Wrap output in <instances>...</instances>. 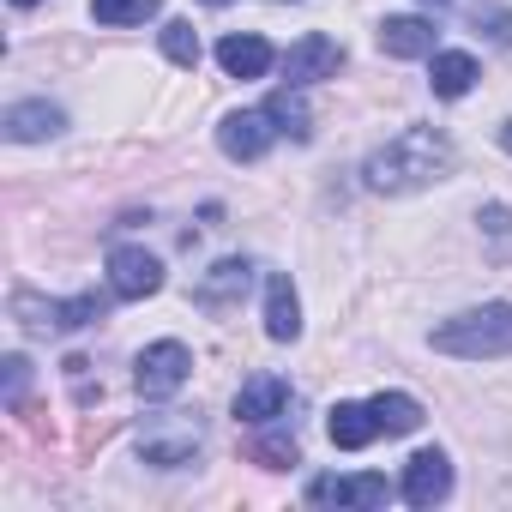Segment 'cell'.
I'll list each match as a JSON object with an SVG mask.
<instances>
[{
  "mask_svg": "<svg viewBox=\"0 0 512 512\" xmlns=\"http://www.w3.org/2000/svg\"><path fill=\"white\" fill-rule=\"evenodd\" d=\"M362 175L374 193H416V187H434L452 175V145L440 127H404L362 163Z\"/></svg>",
  "mask_w": 512,
  "mask_h": 512,
  "instance_id": "obj_1",
  "label": "cell"
},
{
  "mask_svg": "<svg viewBox=\"0 0 512 512\" xmlns=\"http://www.w3.org/2000/svg\"><path fill=\"white\" fill-rule=\"evenodd\" d=\"M428 344H434L440 356H458V362H494V356H512V302L464 308V314L440 320Z\"/></svg>",
  "mask_w": 512,
  "mask_h": 512,
  "instance_id": "obj_2",
  "label": "cell"
},
{
  "mask_svg": "<svg viewBox=\"0 0 512 512\" xmlns=\"http://www.w3.org/2000/svg\"><path fill=\"white\" fill-rule=\"evenodd\" d=\"M109 296L91 290V296H73V302H43L37 290H13V320L25 332H79V326H97L109 314Z\"/></svg>",
  "mask_w": 512,
  "mask_h": 512,
  "instance_id": "obj_3",
  "label": "cell"
},
{
  "mask_svg": "<svg viewBox=\"0 0 512 512\" xmlns=\"http://www.w3.org/2000/svg\"><path fill=\"white\" fill-rule=\"evenodd\" d=\"M187 374H193V350L175 344V338H157V344H145L139 362H133V392L157 404V398H175V392L187 386Z\"/></svg>",
  "mask_w": 512,
  "mask_h": 512,
  "instance_id": "obj_4",
  "label": "cell"
},
{
  "mask_svg": "<svg viewBox=\"0 0 512 512\" xmlns=\"http://www.w3.org/2000/svg\"><path fill=\"white\" fill-rule=\"evenodd\" d=\"M193 452H199V428H193V422H181V416H169V410L145 416V434H139V458H145V464L181 470V464H193Z\"/></svg>",
  "mask_w": 512,
  "mask_h": 512,
  "instance_id": "obj_5",
  "label": "cell"
},
{
  "mask_svg": "<svg viewBox=\"0 0 512 512\" xmlns=\"http://www.w3.org/2000/svg\"><path fill=\"white\" fill-rule=\"evenodd\" d=\"M272 139H278V121H272L266 109H235V115H223V127H217V145H223V157H235V163H260V157L272 151Z\"/></svg>",
  "mask_w": 512,
  "mask_h": 512,
  "instance_id": "obj_6",
  "label": "cell"
},
{
  "mask_svg": "<svg viewBox=\"0 0 512 512\" xmlns=\"http://www.w3.org/2000/svg\"><path fill=\"white\" fill-rule=\"evenodd\" d=\"M109 290L121 302H145L163 290V266H157V253L145 247H109Z\"/></svg>",
  "mask_w": 512,
  "mask_h": 512,
  "instance_id": "obj_7",
  "label": "cell"
},
{
  "mask_svg": "<svg viewBox=\"0 0 512 512\" xmlns=\"http://www.w3.org/2000/svg\"><path fill=\"white\" fill-rule=\"evenodd\" d=\"M344 67V49L326 37V31H308L302 43H290V55H284V79L302 91V85H314V79H332Z\"/></svg>",
  "mask_w": 512,
  "mask_h": 512,
  "instance_id": "obj_8",
  "label": "cell"
},
{
  "mask_svg": "<svg viewBox=\"0 0 512 512\" xmlns=\"http://www.w3.org/2000/svg\"><path fill=\"white\" fill-rule=\"evenodd\" d=\"M404 500L410 506H440L446 494H452V464H446V452L440 446H428V452H416L410 464H404Z\"/></svg>",
  "mask_w": 512,
  "mask_h": 512,
  "instance_id": "obj_9",
  "label": "cell"
},
{
  "mask_svg": "<svg viewBox=\"0 0 512 512\" xmlns=\"http://www.w3.org/2000/svg\"><path fill=\"white\" fill-rule=\"evenodd\" d=\"M386 494H392V488H386V476H374V470H368V476H314V482H308V500H314V506H362V512H368V506H386Z\"/></svg>",
  "mask_w": 512,
  "mask_h": 512,
  "instance_id": "obj_10",
  "label": "cell"
},
{
  "mask_svg": "<svg viewBox=\"0 0 512 512\" xmlns=\"http://www.w3.org/2000/svg\"><path fill=\"white\" fill-rule=\"evenodd\" d=\"M290 410V380H278V374H253L241 392H235V422H278Z\"/></svg>",
  "mask_w": 512,
  "mask_h": 512,
  "instance_id": "obj_11",
  "label": "cell"
},
{
  "mask_svg": "<svg viewBox=\"0 0 512 512\" xmlns=\"http://www.w3.org/2000/svg\"><path fill=\"white\" fill-rule=\"evenodd\" d=\"M272 61H278L272 43H266V37H253V31H235V37L217 43V67H223L229 79H266Z\"/></svg>",
  "mask_w": 512,
  "mask_h": 512,
  "instance_id": "obj_12",
  "label": "cell"
},
{
  "mask_svg": "<svg viewBox=\"0 0 512 512\" xmlns=\"http://www.w3.org/2000/svg\"><path fill=\"white\" fill-rule=\"evenodd\" d=\"M326 434L338 452H362L380 440V422H374V404H332L326 410Z\"/></svg>",
  "mask_w": 512,
  "mask_h": 512,
  "instance_id": "obj_13",
  "label": "cell"
},
{
  "mask_svg": "<svg viewBox=\"0 0 512 512\" xmlns=\"http://www.w3.org/2000/svg\"><path fill=\"white\" fill-rule=\"evenodd\" d=\"M380 49L392 61H428L434 55V25L428 19H380Z\"/></svg>",
  "mask_w": 512,
  "mask_h": 512,
  "instance_id": "obj_14",
  "label": "cell"
},
{
  "mask_svg": "<svg viewBox=\"0 0 512 512\" xmlns=\"http://www.w3.org/2000/svg\"><path fill=\"white\" fill-rule=\"evenodd\" d=\"M247 284H253V266H247V260H217V266L199 278L193 302H199V308H229V302L247 296Z\"/></svg>",
  "mask_w": 512,
  "mask_h": 512,
  "instance_id": "obj_15",
  "label": "cell"
},
{
  "mask_svg": "<svg viewBox=\"0 0 512 512\" xmlns=\"http://www.w3.org/2000/svg\"><path fill=\"white\" fill-rule=\"evenodd\" d=\"M266 338L272 344H296L302 338V302H296V284L284 272L266 284Z\"/></svg>",
  "mask_w": 512,
  "mask_h": 512,
  "instance_id": "obj_16",
  "label": "cell"
},
{
  "mask_svg": "<svg viewBox=\"0 0 512 512\" xmlns=\"http://www.w3.org/2000/svg\"><path fill=\"white\" fill-rule=\"evenodd\" d=\"M61 127H67V115H61L55 103H43V97H37V103H13V109H7V139H13V145L55 139Z\"/></svg>",
  "mask_w": 512,
  "mask_h": 512,
  "instance_id": "obj_17",
  "label": "cell"
},
{
  "mask_svg": "<svg viewBox=\"0 0 512 512\" xmlns=\"http://www.w3.org/2000/svg\"><path fill=\"white\" fill-rule=\"evenodd\" d=\"M428 85H434V97L458 103V97L476 85V61H470V55H458V49H446V55H434V67H428Z\"/></svg>",
  "mask_w": 512,
  "mask_h": 512,
  "instance_id": "obj_18",
  "label": "cell"
},
{
  "mask_svg": "<svg viewBox=\"0 0 512 512\" xmlns=\"http://www.w3.org/2000/svg\"><path fill=\"white\" fill-rule=\"evenodd\" d=\"M266 115H272V121H278V133H284V139H296V145L314 133V115H308V103L296 97V85L272 91V97H266Z\"/></svg>",
  "mask_w": 512,
  "mask_h": 512,
  "instance_id": "obj_19",
  "label": "cell"
},
{
  "mask_svg": "<svg viewBox=\"0 0 512 512\" xmlns=\"http://www.w3.org/2000/svg\"><path fill=\"white\" fill-rule=\"evenodd\" d=\"M374 422H380V434H416L422 428V404L410 392H380L374 398Z\"/></svg>",
  "mask_w": 512,
  "mask_h": 512,
  "instance_id": "obj_20",
  "label": "cell"
},
{
  "mask_svg": "<svg viewBox=\"0 0 512 512\" xmlns=\"http://www.w3.org/2000/svg\"><path fill=\"white\" fill-rule=\"evenodd\" d=\"M247 458L260 470H290V464H302V446L290 434H260V440H247Z\"/></svg>",
  "mask_w": 512,
  "mask_h": 512,
  "instance_id": "obj_21",
  "label": "cell"
},
{
  "mask_svg": "<svg viewBox=\"0 0 512 512\" xmlns=\"http://www.w3.org/2000/svg\"><path fill=\"white\" fill-rule=\"evenodd\" d=\"M157 7L163 0H91V19L97 25H145V19H157Z\"/></svg>",
  "mask_w": 512,
  "mask_h": 512,
  "instance_id": "obj_22",
  "label": "cell"
},
{
  "mask_svg": "<svg viewBox=\"0 0 512 512\" xmlns=\"http://www.w3.org/2000/svg\"><path fill=\"white\" fill-rule=\"evenodd\" d=\"M163 55H169L175 67H199V31H193L187 19H169V25H163Z\"/></svg>",
  "mask_w": 512,
  "mask_h": 512,
  "instance_id": "obj_23",
  "label": "cell"
},
{
  "mask_svg": "<svg viewBox=\"0 0 512 512\" xmlns=\"http://www.w3.org/2000/svg\"><path fill=\"white\" fill-rule=\"evenodd\" d=\"M470 31L500 43V49H512V13L506 7H470Z\"/></svg>",
  "mask_w": 512,
  "mask_h": 512,
  "instance_id": "obj_24",
  "label": "cell"
},
{
  "mask_svg": "<svg viewBox=\"0 0 512 512\" xmlns=\"http://www.w3.org/2000/svg\"><path fill=\"white\" fill-rule=\"evenodd\" d=\"M0 368H7V410L19 416V410H25V386H31V362H25V356H7Z\"/></svg>",
  "mask_w": 512,
  "mask_h": 512,
  "instance_id": "obj_25",
  "label": "cell"
},
{
  "mask_svg": "<svg viewBox=\"0 0 512 512\" xmlns=\"http://www.w3.org/2000/svg\"><path fill=\"white\" fill-rule=\"evenodd\" d=\"M476 223H482L494 241H512V211H506V205H482V217H476Z\"/></svg>",
  "mask_w": 512,
  "mask_h": 512,
  "instance_id": "obj_26",
  "label": "cell"
},
{
  "mask_svg": "<svg viewBox=\"0 0 512 512\" xmlns=\"http://www.w3.org/2000/svg\"><path fill=\"white\" fill-rule=\"evenodd\" d=\"M109 434H115V422H97V416H85V428H79V452H97Z\"/></svg>",
  "mask_w": 512,
  "mask_h": 512,
  "instance_id": "obj_27",
  "label": "cell"
},
{
  "mask_svg": "<svg viewBox=\"0 0 512 512\" xmlns=\"http://www.w3.org/2000/svg\"><path fill=\"white\" fill-rule=\"evenodd\" d=\"M500 145H506V151H512V121H506V127H500Z\"/></svg>",
  "mask_w": 512,
  "mask_h": 512,
  "instance_id": "obj_28",
  "label": "cell"
},
{
  "mask_svg": "<svg viewBox=\"0 0 512 512\" xmlns=\"http://www.w3.org/2000/svg\"><path fill=\"white\" fill-rule=\"evenodd\" d=\"M13 7H37V0H13Z\"/></svg>",
  "mask_w": 512,
  "mask_h": 512,
  "instance_id": "obj_29",
  "label": "cell"
},
{
  "mask_svg": "<svg viewBox=\"0 0 512 512\" xmlns=\"http://www.w3.org/2000/svg\"><path fill=\"white\" fill-rule=\"evenodd\" d=\"M205 7H229V0H205Z\"/></svg>",
  "mask_w": 512,
  "mask_h": 512,
  "instance_id": "obj_30",
  "label": "cell"
},
{
  "mask_svg": "<svg viewBox=\"0 0 512 512\" xmlns=\"http://www.w3.org/2000/svg\"><path fill=\"white\" fill-rule=\"evenodd\" d=\"M434 7H440V0H434Z\"/></svg>",
  "mask_w": 512,
  "mask_h": 512,
  "instance_id": "obj_31",
  "label": "cell"
}]
</instances>
